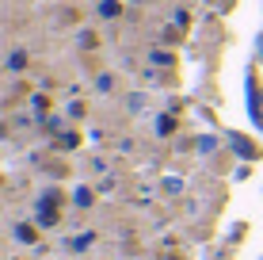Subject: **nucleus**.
I'll return each instance as SVG.
<instances>
[{
	"label": "nucleus",
	"instance_id": "f257e3e1",
	"mask_svg": "<svg viewBox=\"0 0 263 260\" xmlns=\"http://www.w3.org/2000/svg\"><path fill=\"white\" fill-rule=\"evenodd\" d=\"M99 15H103V20H115V15H119V0H99Z\"/></svg>",
	"mask_w": 263,
	"mask_h": 260
},
{
	"label": "nucleus",
	"instance_id": "6e6552de",
	"mask_svg": "<svg viewBox=\"0 0 263 260\" xmlns=\"http://www.w3.org/2000/svg\"><path fill=\"white\" fill-rule=\"evenodd\" d=\"M157 134H172V119H157Z\"/></svg>",
	"mask_w": 263,
	"mask_h": 260
},
{
	"label": "nucleus",
	"instance_id": "20e7f679",
	"mask_svg": "<svg viewBox=\"0 0 263 260\" xmlns=\"http://www.w3.org/2000/svg\"><path fill=\"white\" fill-rule=\"evenodd\" d=\"M72 199H77V207H88V203H92V192H88V187H77Z\"/></svg>",
	"mask_w": 263,
	"mask_h": 260
},
{
	"label": "nucleus",
	"instance_id": "1a4fd4ad",
	"mask_svg": "<svg viewBox=\"0 0 263 260\" xmlns=\"http://www.w3.org/2000/svg\"><path fill=\"white\" fill-rule=\"evenodd\" d=\"M256 54H259V58H263V34H259V39H256Z\"/></svg>",
	"mask_w": 263,
	"mask_h": 260
},
{
	"label": "nucleus",
	"instance_id": "423d86ee",
	"mask_svg": "<svg viewBox=\"0 0 263 260\" xmlns=\"http://www.w3.org/2000/svg\"><path fill=\"white\" fill-rule=\"evenodd\" d=\"M23 61H27V54H23V50H15L12 58H8V65H12V69H23Z\"/></svg>",
	"mask_w": 263,
	"mask_h": 260
},
{
	"label": "nucleus",
	"instance_id": "0eeeda50",
	"mask_svg": "<svg viewBox=\"0 0 263 260\" xmlns=\"http://www.w3.org/2000/svg\"><path fill=\"white\" fill-rule=\"evenodd\" d=\"M126 107H130L134 115H138V111H145V96H130V103H126Z\"/></svg>",
	"mask_w": 263,
	"mask_h": 260
},
{
	"label": "nucleus",
	"instance_id": "39448f33",
	"mask_svg": "<svg viewBox=\"0 0 263 260\" xmlns=\"http://www.w3.org/2000/svg\"><path fill=\"white\" fill-rule=\"evenodd\" d=\"M96 88H99V92H111V88H115V77H111V73H103V77L96 80Z\"/></svg>",
	"mask_w": 263,
	"mask_h": 260
},
{
	"label": "nucleus",
	"instance_id": "7ed1b4c3",
	"mask_svg": "<svg viewBox=\"0 0 263 260\" xmlns=\"http://www.w3.org/2000/svg\"><path fill=\"white\" fill-rule=\"evenodd\" d=\"M214 149H217V138H210V134H202V138H198V153H202V157H210Z\"/></svg>",
	"mask_w": 263,
	"mask_h": 260
},
{
	"label": "nucleus",
	"instance_id": "f03ea898",
	"mask_svg": "<svg viewBox=\"0 0 263 260\" xmlns=\"http://www.w3.org/2000/svg\"><path fill=\"white\" fill-rule=\"evenodd\" d=\"M160 187H164L168 195H179V192H183V180H179V176H164V180H160Z\"/></svg>",
	"mask_w": 263,
	"mask_h": 260
}]
</instances>
